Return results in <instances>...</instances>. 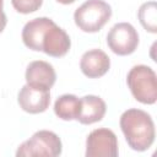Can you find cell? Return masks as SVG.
<instances>
[{
    "instance_id": "6da1fadb",
    "label": "cell",
    "mask_w": 157,
    "mask_h": 157,
    "mask_svg": "<svg viewBox=\"0 0 157 157\" xmlns=\"http://www.w3.org/2000/svg\"><path fill=\"white\" fill-rule=\"evenodd\" d=\"M22 40L27 48L54 58L65 55L71 47L69 34L49 17L28 21L22 28Z\"/></svg>"
},
{
    "instance_id": "7a4b0ae2",
    "label": "cell",
    "mask_w": 157,
    "mask_h": 157,
    "mask_svg": "<svg viewBox=\"0 0 157 157\" xmlns=\"http://www.w3.org/2000/svg\"><path fill=\"white\" fill-rule=\"evenodd\" d=\"M120 129L134 151H146L155 141V123L151 115L137 108H130L120 115Z\"/></svg>"
},
{
    "instance_id": "3957f363",
    "label": "cell",
    "mask_w": 157,
    "mask_h": 157,
    "mask_svg": "<svg viewBox=\"0 0 157 157\" xmlns=\"http://www.w3.org/2000/svg\"><path fill=\"white\" fill-rule=\"evenodd\" d=\"M126 83L136 101L144 104H153L157 99V76L147 65H135L126 76Z\"/></svg>"
},
{
    "instance_id": "277c9868",
    "label": "cell",
    "mask_w": 157,
    "mask_h": 157,
    "mask_svg": "<svg viewBox=\"0 0 157 157\" xmlns=\"http://www.w3.org/2000/svg\"><path fill=\"white\" fill-rule=\"evenodd\" d=\"M112 7L104 0H86L74 12L76 26L87 33L98 32L110 18Z\"/></svg>"
},
{
    "instance_id": "5b68a950",
    "label": "cell",
    "mask_w": 157,
    "mask_h": 157,
    "mask_svg": "<svg viewBox=\"0 0 157 157\" xmlns=\"http://www.w3.org/2000/svg\"><path fill=\"white\" fill-rule=\"evenodd\" d=\"M63 151V145L60 137L50 130H39L36 131L31 139L22 142L17 151V157H34V156H45V157H56L60 156Z\"/></svg>"
},
{
    "instance_id": "8992f818",
    "label": "cell",
    "mask_w": 157,
    "mask_h": 157,
    "mask_svg": "<svg viewBox=\"0 0 157 157\" xmlns=\"http://www.w3.org/2000/svg\"><path fill=\"white\" fill-rule=\"evenodd\" d=\"M107 44L114 54L129 55L139 45V33L128 22L115 23L107 34Z\"/></svg>"
},
{
    "instance_id": "52a82bcc",
    "label": "cell",
    "mask_w": 157,
    "mask_h": 157,
    "mask_svg": "<svg viewBox=\"0 0 157 157\" xmlns=\"http://www.w3.org/2000/svg\"><path fill=\"white\" fill-rule=\"evenodd\" d=\"M118 139L114 131L107 128L92 130L86 139V157L118 156Z\"/></svg>"
},
{
    "instance_id": "ba28073f",
    "label": "cell",
    "mask_w": 157,
    "mask_h": 157,
    "mask_svg": "<svg viewBox=\"0 0 157 157\" xmlns=\"http://www.w3.org/2000/svg\"><path fill=\"white\" fill-rule=\"evenodd\" d=\"M18 105L29 114L43 113L50 104V90H40L29 85L22 86L17 96Z\"/></svg>"
},
{
    "instance_id": "9c48e42d",
    "label": "cell",
    "mask_w": 157,
    "mask_h": 157,
    "mask_svg": "<svg viewBox=\"0 0 157 157\" xmlns=\"http://www.w3.org/2000/svg\"><path fill=\"white\" fill-rule=\"evenodd\" d=\"M25 77L27 85L32 87L50 90L55 83L56 74L52 64L44 60H34L27 65Z\"/></svg>"
},
{
    "instance_id": "30bf717a",
    "label": "cell",
    "mask_w": 157,
    "mask_h": 157,
    "mask_svg": "<svg viewBox=\"0 0 157 157\" xmlns=\"http://www.w3.org/2000/svg\"><path fill=\"white\" fill-rule=\"evenodd\" d=\"M110 67V59L101 49H91L82 54L80 69L82 74L90 78H97L107 74Z\"/></svg>"
},
{
    "instance_id": "8fae6325",
    "label": "cell",
    "mask_w": 157,
    "mask_h": 157,
    "mask_svg": "<svg viewBox=\"0 0 157 157\" xmlns=\"http://www.w3.org/2000/svg\"><path fill=\"white\" fill-rule=\"evenodd\" d=\"M107 112L105 102L94 94H87L80 98V108L76 120L81 124L90 125L101 121Z\"/></svg>"
},
{
    "instance_id": "7c38bea8",
    "label": "cell",
    "mask_w": 157,
    "mask_h": 157,
    "mask_svg": "<svg viewBox=\"0 0 157 157\" xmlns=\"http://www.w3.org/2000/svg\"><path fill=\"white\" fill-rule=\"evenodd\" d=\"M80 108V98L75 94H61L54 103V113L63 120H74L77 117Z\"/></svg>"
},
{
    "instance_id": "4fadbf2b",
    "label": "cell",
    "mask_w": 157,
    "mask_h": 157,
    "mask_svg": "<svg viewBox=\"0 0 157 157\" xmlns=\"http://www.w3.org/2000/svg\"><path fill=\"white\" fill-rule=\"evenodd\" d=\"M137 17L146 31L151 33L157 32V6L155 1L144 2L139 9Z\"/></svg>"
},
{
    "instance_id": "5bb4252c",
    "label": "cell",
    "mask_w": 157,
    "mask_h": 157,
    "mask_svg": "<svg viewBox=\"0 0 157 157\" xmlns=\"http://www.w3.org/2000/svg\"><path fill=\"white\" fill-rule=\"evenodd\" d=\"M11 4L17 12L31 13L42 6L43 0H11Z\"/></svg>"
},
{
    "instance_id": "9a60e30c",
    "label": "cell",
    "mask_w": 157,
    "mask_h": 157,
    "mask_svg": "<svg viewBox=\"0 0 157 157\" xmlns=\"http://www.w3.org/2000/svg\"><path fill=\"white\" fill-rule=\"evenodd\" d=\"M6 23H7V18H6V15H5V12L1 10V11H0V33L4 31V28H5Z\"/></svg>"
},
{
    "instance_id": "2e32d148",
    "label": "cell",
    "mask_w": 157,
    "mask_h": 157,
    "mask_svg": "<svg viewBox=\"0 0 157 157\" xmlns=\"http://www.w3.org/2000/svg\"><path fill=\"white\" fill-rule=\"evenodd\" d=\"M58 2H60V4H64V5H69V4H72V2H75L76 0H56Z\"/></svg>"
},
{
    "instance_id": "e0dca14e",
    "label": "cell",
    "mask_w": 157,
    "mask_h": 157,
    "mask_svg": "<svg viewBox=\"0 0 157 157\" xmlns=\"http://www.w3.org/2000/svg\"><path fill=\"white\" fill-rule=\"evenodd\" d=\"M2 6H4V0H0V11L2 10Z\"/></svg>"
}]
</instances>
